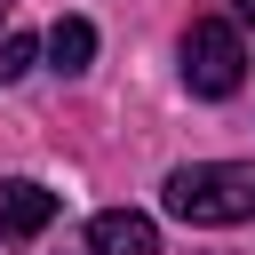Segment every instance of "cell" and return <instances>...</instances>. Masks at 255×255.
<instances>
[{
	"mask_svg": "<svg viewBox=\"0 0 255 255\" xmlns=\"http://www.w3.org/2000/svg\"><path fill=\"white\" fill-rule=\"evenodd\" d=\"M167 215L175 223H255V159H191L167 175Z\"/></svg>",
	"mask_w": 255,
	"mask_h": 255,
	"instance_id": "1",
	"label": "cell"
},
{
	"mask_svg": "<svg viewBox=\"0 0 255 255\" xmlns=\"http://www.w3.org/2000/svg\"><path fill=\"white\" fill-rule=\"evenodd\" d=\"M239 80H247L239 24H223V16H199V24L183 32V88H191V96H239Z\"/></svg>",
	"mask_w": 255,
	"mask_h": 255,
	"instance_id": "2",
	"label": "cell"
},
{
	"mask_svg": "<svg viewBox=\"0 0 255 255\" xmlns=\"http://www.w3.org/2000/svg\"><path fill=\"white\" fill-rule=\"evenodd\" d=\"M48 223H56V191L32 175H8L0 183V239H40Z\"/></svg>",
	"mask_w": 255,
	"mask_h": 255,
	"instance_id": "3",
	"label": "cell"
},
{
	"mask_svg": "<svg viewBox=\"0 0 255 255\" xmlns=\"http://www.w3.org/2000/svg\"><path fill=\"white\" fill-rule=\"evenodd\" d=\"M88 255H159V223L135 207H104L88 223Z\"/></svg>",
	"mask_w": 255,
	"mask_h": 255,
	"instance_id": "4",
	"label": "cell"
},
{
	"mask_svg": "<svg viewBox=\"0 0 255 255\" xmlns=\"http://www.w3.org/2000/svg\"><path fill=\"white\" fill-rule=\"evenodd\" d=\"M40 48H48L56 72L72 80V72H88V56H96V24H88V16H56V32H48Z\"/></svg>",
	"mask_w": 255,
	"mask_h": 255,
	"instance_id": "5",
	"label": "cell"
},
{
	"mask_svg": "<svg viewBox=\"0 0 255 255\" xmlns=\"http://www.w3.org/2000/svg\"><path fill=\"white\" fill-rule=\"evenodd\" d=\"M32 64H40V40H32V32H8V40H0V80H24Z\"/></svg>",
	"mask_w": 255,
	"mask_h": 255,
	"instance_id": "6",
	"label": "cell"
},
{
	"mask_svg": "<svg viewBox=\"0 0 255 255\" xmlns=\"http://www.w3.org/2000/svg\"><path fill=\"white\" fill-rule=\"evenodd\" d=\"M231 24H247V32H255V0H231Z\"/></svg>",
	"mask_w": 255,
	"mask_h": 255,
	"instance_id": "7",
	"label": "cell"
},
{
	"mask_svg": "<svg viewBox=\"0 0 255 255\" xmlns=\"http://www.w3.org/2000/svg\"><path fill=\"white\" fill-rule=\"evenodd\" d=\"M0 8H8V0H0Z\"/></svg>",
	"mask_w": 255,
	"mask_h": 255,
	"instance_id": "8",
	"label": "cell"
}]
</instances>
